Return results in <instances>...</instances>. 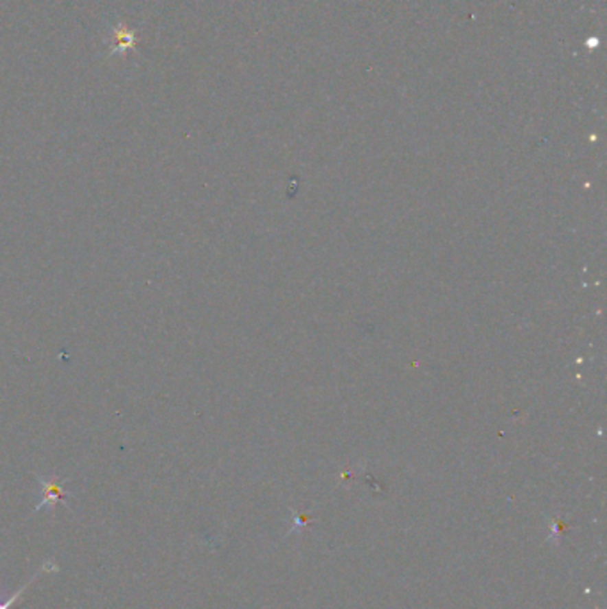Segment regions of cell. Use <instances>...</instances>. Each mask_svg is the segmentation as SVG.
<instances>
[{
	"label": "cell",
	"instance_id": "6da1fadb",
	"mask_svg": "<svg viewBox=\"0 0 607 609\" xmlns=\"http://www.w3.org/2000/svg\"><path fill=\"white\" fill-rule=\"evenodd\" d=\"M41 488H43V490H41V497H43V499H41V503L36 506V509H41L43 506L56 508L57 504L61 503V501H65L66 492L65 488H62L61 483L57 481L56 478L48 479V481H41Z\"/></svg>",
	"mask_w": 607,
	"mask_h": 609
}]
</instances>
